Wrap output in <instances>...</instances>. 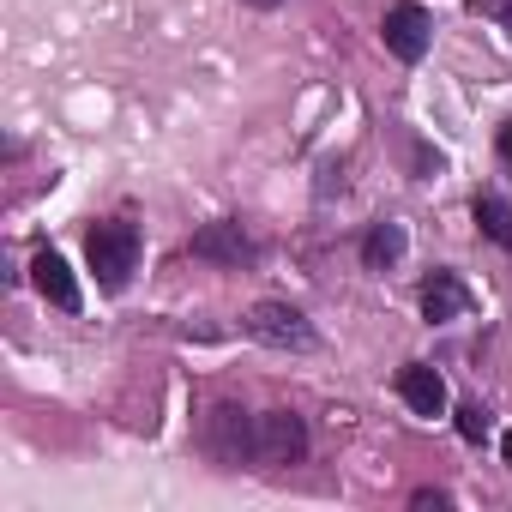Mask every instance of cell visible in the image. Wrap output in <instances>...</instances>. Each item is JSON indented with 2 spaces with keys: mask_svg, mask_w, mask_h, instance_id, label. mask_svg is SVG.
I'll use <instances>...</instances> for the list:
<instances>
[{
  "mask_svg": "<svg viewBox=\"0 0 512 512\" xmlns=\"http://www.w3.org/2000/svg\"><path fill=\"white\" fill-rule=\"evenodd\" d=\"M205 452L223 464V470H241V464H260V416H247L235 404H217L205 416Z\"/></svg>",
  "mask_w": 512,
  "mask_h": 512,
  "instance_id": "cell-1",
  "label": "cell"
},
{
  "mask_svg": "<svg viewBox=\"0 0 512 512\" xmlns=\"http://www.w3.org/2000/svg\"><path fill=\"white\" fill-rule=\"evenodd\" d=\"M85 253H91V272H97V284L115 296V290H127V278H133V266H139V229L133 223H97L91 229V241H85Z\"/></svg>",
  "mask_w": 512,
  "mask_h": 512,
  "instance_id": "cell-2",
  "label": "cell"
},
{
  "mask_svg": "<svg viewBox=\"0 0 512 512\" xmlns=\"http://www.w3.org/2000/svg\"><path fill=\"white\" fill-rule=\"evenodd\" d=\"M247 338H260L266 350H314V326L290 302H260L247 308Z\"/></svg>",
  "mask_w": 512,
  "mask_h": 512,
  "instance_id": "cell-3",
  "label": "cell"
},
{
  "mask_svg": "<svg viewBox=\"0 0 512 512\" xmlns=\"http://www.w3.org/2000/svg\"><path fill=\"white\" fill-rule=\"evenodd\" d=\"M380 37H386V49H392L398 61H422L434 25H428V13L416 7V0H398V7L386 13V25H380Z\"/></svg>",
  "mask_w": 512,
  "mask_h": 512,
  "instance_id": "cell-4",
  "label": "cell"
},
{
  "mask_svg": "<svg viewBox=\"0 0 512 512\" xmlns=\"http://www.w3.org/2000/svg\"><path fill=\"white\" fill-rule=\"evenodd\" d=\"M308 452V428H302V416H290V410H266L260 416V464H296Z\"/></svg>",
  "mask_w": 512,
  "mask_h": 512,
  "instance_id": "cell-5",
  "label": "cell"
},
{
  "mask_svg": "<svg viewBox=\"0 0 512 512\" xmlns=\"http://www.w3.org/2000/svg\"><path fill=\"white\" fill-rule=\"evenodd\" d=\"M253 253H260V247L247 241V229H241V223H205V229L193 235V260H217V266H247Z\"/></svg>",
  "mask_w": 512,
  "mask_h": 512,
  "instance_id": "cell-6",
  "label": "cell"
},
{
  "mask_svg": "<svg viewBox=\"0 0 512 512\" xmlns=\"http://www.w3.org/2000/svg\"><path fill=\"white\" fill-rule=\"evenodd\" d=\"M31 284H37V290H43V296H49L61 314H73V308H79V284H73V266L61 260L55 247H43L37 260H31Z\"/></svg>",
  "mask_w": 512,
  "mask_h": 512,
  "instance_id": "cell-7",
  "label": "cell"
},
{
  "mask_svg": "<svg viewBox=\"0 0 512 512\" xmlns=\"http://www.w3.org/2000/svg\"><path fill=\"white\" fill-rule=\"evenodd\" d=\"M422 314H428L434 326H446V320H464V314H470V290H464L452 272H434V278L422 284Z\"/></svg>",
  "mask_w": 512,
  "mask_h": 512,
  "instance_id": "cell-8",
  "label": "cell"
},
{
  "mask_svg": "<svg viewBox=\"0 0 512 512\" xmlns=\"http://www.w3.org/2000/svg\"><path fill=\"white\" fill-rule=\"evenodd\" d=\"M398 398L416 410V416H440L446 410V380L434 374V368H422V362H410L404 374H398Z\"/></svg>",
  "mask_w": 512,
  "mask_h": 512,
  "instance_id": "cell-9",
  "label": "cell"
},
{
  "mask_svg": "<svg viewBox=\"0 0 512 512\" xmlns=\"http://www.w3.org/2000/svg\"><path fill=\"white\" fill-rule=\"evenodd\" d=\"M398 253H404V229H398V223H374L368 241H362V260H368V266H392Z\"/></svg>",
  "mask_w": 512,
  "mask_h": 512,
  "instance_id": "cell-10",
  "label": "cell"
},
{
  "mask_svg": "<svg viewBox=\"0 0 512 512\" xmlns=\"http://www.w3.org/2000/svg\"><path fill=\"white\" fill-rule=\"evenodd\" d=\"M476 223H482V235H488V241L512 247V205H506V199L482 193V199H476Z\"/></svg>",
  "mask_w": 512,
  "mask_h": 512,
  "instance_id": "cell-11",
  "label": "cell"
},
{
  "mask_svg": "<svg viewBox=\"0 0 512 512\" xmlns=\"http://www.w3.org/2000/svg\"><path fill=\"white\" fill-rule=\"evenodd\" d=\"M458 434L464 440H482L488 434V410L482 404H458Z\"/></svg>",
  "mask_w": 512,
  "mask_h": 512,
  "instance_id": "cell-12",
  "label": "cell"
},
{
  "mask_svg": "<svg viewBox=\"0 0 512 512\" xmlns=\"http://www.w3.org/2000/svg\"><path fill=\"white\" fill-rule=\"evenodd\" d=\"M416 506H452V494H440V488H422V494H416Z\"/></svg>",
  "mask_w": 512,
  "mask_h": 512,
  "instance_id": "cell-13",
  "label": "cell"
},
{
  "mask_svg": "<svg viewBox=\"0 0 512 512\" xmlns=\"http://www.w3.org/2000/svg\"><path fill=\"white\" fill-rule=\"evenodd\" d=\"M500 157H506V169H512V121L500 127Z\"/></svg>",
  "mask_w": 512,
  "mask_h": 512,
  "instance_id": "cell-14",
  "label": "cell"
},
{
  "mask_svg": "<svg viewBox=\"0 0 512 512\" xmlns=\"http://www.w3.org/2000/svg\"><path fill=\"white\" fill-rule=\"evenodd\" d=\"M241 7H260V13H272V7H278V0H241Z\"/></svg>",
  "mask_w": 512,
  "mask_h": 512,
  "instance_id": "cell-15",
  "label": "cell"
},
{
  "mask_svg": "<svg viewBox=\"0 0 512 512\" xmlns=\"http://www.w3.org/2000/svg\"><path fill=\"white\" fill-rule=\"evenodd\" d=\"M500 452H506V464H512V428H506V440H500Z\"/></svg>",
  "mask_w": 512,
  "mask_h": 512,
  "instance_id": "cell-16",
  "label": "cell"
}]
</instances>
